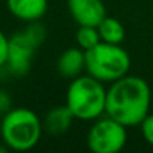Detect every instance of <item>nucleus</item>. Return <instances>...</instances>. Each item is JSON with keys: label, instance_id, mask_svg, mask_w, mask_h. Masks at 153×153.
Returning <instances> with one entry per match:
<instances>
[{"label": "nucleus", "instance_id": "6", "mask_svg": "<svg viewBox=\"0 0 153 153\" xmlns=\"http://www.w3.org/2000/svg\"><path fill=\"white\" fill-rule=\"evenodd\" d=\"M128 141V128L104 114L93 120L87 134V147L93 153H119Z\"/></svg>", "mask_w": 153, "mask_h": 153}, {"label": "nucleus", "instance_id": "11", "mask_svg": "<svg viewBox=\"0 0 153 153\" xmlns=\"http://www.w3.org/2000/svg\"><path fill=\"white\" fill-rule=\"evenodd\" d=\"M98 30L101 35V41L102 42H108V44H122L125 39V27L123 24L114 18L107 15L99 24H98Z\"/></svg>", "mask_w": 153, "mask_h": 153}, {"label": "nucleus", "instance_id": "4", "mask_svg": "<svg viewBox=\"0 0 153 153\" xmlns=\"http://www.w3.org/2000/svg\"><path fill=\"white\" fill-rule=\"evenodd\" d=\"M131 57L120 44L99 42L86 51V72L96 80L111 84L128 75Z\"/></svg>", "mask_w": 153, "mask_h": 153}, {"label": "nucleus", "instance_id": "8", "mask_svg": "<svg viewBox=\"0 0 153 153\" xmlns=\"http://www.w3.org/2000/svg\"><path fill=\"white\" fill-rule=\"evenodd\" d=\"M57 71L63 78L74 80L80 76L86 71V51L78 45L66 48L57 60Z\"/></svg>", "mask_w": 153, "mask_h": 153}, {"label": "nucleus", "instance_id": "7", "mask_svg": "<svg viewBox=\"0 0 153 153\" xmlns=\"http://www.w3.org/2000/svg\"><path fill=\"white\" fill-rule=\"evenodd\" d=\"M71 17L78 26H95L107 17V8L102 0H68Z\"/></svg>", "mask_w": 153, "mask_h": 153}, {"label": "nucleus", "instance_id": "3", "mask_svg": "<svg viewBox=\"0 0 153 153\" xmlns=\"http://www.w3.org/2000/svg\"><path fill=\"white\" fill-rule=\"evenodd\" d=\"M42 131V120L30 108H11L0 119V137L9 150H32L41 141Z\"/></svg>", "mask_w": 153, "mask_h": 153}, {"label": "nucleus", "instance_id": "10", "mask_svg": "<svg viewBox=\"0 0 153 153\" xmlns=\"http://www.w3.org/2000/svg\"><path fill=\"white\" fill-rule=\"evenodd\" d=\"M75 120V116L72 114V111L68 108V105H59V107H54L51 108L42 123H44V129L51 134V135H63L69 131V128L72 126Z\"/></svg>", "mask_w": 153, "mask_h": 153}, {"label": "nucleus", "instance_id": "1", "mask_svg": "<svg viewBox=\"0 0 153 153\" xmlns=\"http://www.w3.org/2000/svg\"><path fill=\"white\" fill-rule=\"evenodd\" d=\"M149 83L137 75H125L107 89L105 114L126 128L140 126L150 111Z\"/></svg>", "mask_w": 153, "mask_h": 153}, {"label": "nucleus", "instance_id": "15", "mask_svg": "<svg viewBox=\"0 0 153 153\" xmlns=\"http://www.w3.org/2000/svg\"><path fill=\"white\" fill-rule=\"evenodd\" d=\"M12 108V98L11 95L5 90V89H0V114H5Z\"/></svg>", "mask_w": 153, "mask_h": 153}, {"label": "nucleus", "instance_id": "9", "mask_svg": "<svg viewBox=\"0 0 153 153\" xmlns=\"http://www.w3.org/2000/svg\"><path fill=\"white\" fill-rule=\"evenodd\" d=\"M8 11L18 20L39 21L48 9V0H6Z\"/></svg>", "mask_w": 153, "mask_h": 153}, {"label": "nucleus", "instance_id": "12", "mask_svg": "<svg viewBox=\"0 0 153 153\" xmlns=\"http://www.w3.org/2000/svg\"><path fill=\"white\" fill-rule=\"evenodd\" d=\"M75 41L81 50L87 51L90 48H93L95 45H98L101 42V35L98 27L95 26H78L75 35Z\"/></svg>", "mask_w": 153, "mask_h": 153}, {"label": "nucleus", "instance_id": "14", "mask_svg": "<svg viewBox=\"0 0 153 153\" xmlns=\"http://www.w3.org/2000/svg\"><path fill=\"white\" fill-rule=\"evenodd\" d=\"M8 48H9V38L5 35V32L2 29H0V69L6 68Z\"/></svg>", "mask_w": 153, "mask_h": 153}, {"label": "nucleus", "instance_id": "5", "mask_svg": "<svg viewBox=\"0 0 153 153\" xmlns=\"http://www.w3.org/2000/svg\"><path fill=\"white\" fill-rule=\"evenodd\" d=\"M47 38V30L39 21L27 23L24 30L15 32L9 36L8 62L6 69L15 76L26 75L32 68V60L36 50L44 44Z\"/></svg>", "mask_w": 153, "mask_h": 153}, {"label": "nucleus", "instance_id": "2", "mask_svg": "<svg viewBox=\"0 0 153 153\" xmlns=\"http://www.w3.org/2000/svg\"><path fill=\"white\" fill-rule=\"evenodd\" d=\"M65 104L72 111L76 120L93 122L105 114L107 89L105 83L96 80L95 76L81 74L71 80L66 90Z\"/></svg>", "mask_w": 153, "mask_h": 153}, {"label": "nucleus", "instance_id": "13", "mask_svg": "<svg viewBox=\"0 0 153 153\" xmlns=\"http://www.w3.org/2000/svg\"><path fill=\"white\" fill-rule=\"evenodd\" d=\"M140 128H141V134L146 143L153 147V114H147V117L141 122Z\"/></svg>", "mask_w": 153, "mask_h": 153}]
</instances>
